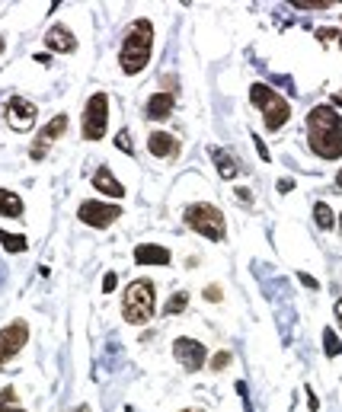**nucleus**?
Listing matches in <instances>:
<instances>
[{"label": "nucleus", "instance_id": "nucleus-14", "mask_svg": "<svg viewBox=\"0 0 342 412\" xmlns=\"http://www.w3.org/2000/svg\"><path fill=\"white\" fill-rule=\"evenodd\" d=\"M170 112H173V93H154V96L147 99V106H144V116L150 118V122H163V118H170Z\"/></svg>", "mask_w": 342, "mask_h": 412}, {"label": "nucleus", "instance_id": "nucleus-27", "mask_svg": "<svg viewBox=\"0 0 342 412\" xmlns=\"http://www.w3.org/2000/svg\"><path fill=\"white\" fill-rule=\"evenodd\" d=\"M221 297H224V294H221V288H217V285H208V288H205V301H215V304H217Z\"/></svg>", "mask_w": 342, "mask_h": 412}, {"label": "nucleus", "instance_id": "nucleus-5", "mask_svg": "<svg viewBox=\"0 0 342 412\" xmlns=\"http://www.w3.org/2000/svg\"><path fill=\"white\" fill-rule=\"evenodd\" d=\"M183 217H186V224H189V227H192L199 237H205V240H215V243H221V240L227 237V221H224V215H221V208L208 205V201L189 205Z\"/></svg>", "mask_w": 342, "mask_h": 412}, {"label": "nucleus", "instance_id": "nucleus-15", "mask_svg": "<svg viewBox=\"0 0 342 412\" xmlns=\"http://www.w3.org/2000/svg\"><path fill=\"white\" fill-rule=\"evenodd\" d=\"M134 262L138 265H167L170 249L157 247V243H141V247H134Z\"/></svg>", "mask_w": 342, "mask_h": 412}, {"label": "nucleus", "instance_id": "nucleus-13", "mask_svg": "<svg viewBox=\"0 0 342 412\" xmlns=\"http://www.w3.org/2000/svg\"><path fill=\"white\" fill-rule=\"evenodd\" d=\"M45 45H48L51 51H61V55H71V51H77V39L71 35V29H67V26H51L48 33H45Z\"/></svg>", "mask_w": 342, "mask_h": 412}, {"label": "nucleus", "instance_id": "nucleus-25", "mask_svg": "<svg viewBox=\"0 0 342 412\" xmlns=\"http://www.w3.org/2000/svg\"><path fill=\"white\" fill-rule=\"evenodd\" d=\"M116 285H118V275L116 272H106V278H102V291H106V294H112V291H116Z\"/></svg>", "mask_w": 342, "mask_h": 412}, {"label": "nucleus", "instance_id": "nucleus-6", "mask_svg": "<svg viewBox=\"0 0 342 412\" xmlns=\"http://www.w3.org/2000/svg\"><path fill=\"white\" fill-rule=\"evenodd\" d=\"M109 125V96L106 93H93L84 106V118H80V132L87 141H100L106 134Z\"/></svg>", "mask_w": 342, "mask_h": 412}, {"label": "nucleus", "instance_id": "nucleus-2", "mask_svg": "<svg viewBox=\"0 0 342 412\" xmlns=\"http://www.w3.org/2000/svg\"><path fill=\"white\" fill-rule=\"evenodd\" d=\"M150 45H154V23H150V19L132 23L125 42H122V51H118V67H122L128 77L141 74L150 61Z\"/></svg>", "mask_w": 342, "mask_h": 412}, {"label": "nucleus", "instance_id": "nucleus-9", "mask_svg": "<svg viewBox=\"0 0 342 412\" xmlns=\"http://www.w3.org/2000/svg\"><path fill=\"white\" fill-rule=\"evenodd\" d=\"M67 132V116L61 112V116H55L45 128H39V134H35L33 147H29V157L33 160H45V154H48V147L55 144V141L61 138V134Z\"/></svg>", "mask_w": 342, "mask_h": 412}, {"label": "nucleus", "instance_id": "nucleus-29", "mask_svg": "<svg viewBox=\"0 0 342 412\" xmlns=\"http://www.w3.org/2000/svg\"><path fill=\"white\" fill-rule=\"evenodd\" d=\"M253 144H256L259 157H262V160H269V147H266V144H262V141H259V134H253Z\"/></svg>", "mask_w": 342, "mask_h": 412}, {"label": "nucleus", "instance_id": "nucleus-12", "mask_svg": "<svg viewBox=\"0 0 342 412\" xmlns=\"http://www.w3.org/2000/svg\"><path fill=\"white\" fill-rule=\"evenodd\" d=\"M147 150L160 160H176L179 157V138H176V134H167V132H154L147 138Z\"/></svg>", "mask_w": 342, "mask_h": 412}, {"label": "nucleus", "instance_id": "nucleus-21", "mask_svg": "<svg viewBox=\"0 0 342 412\" xmlns=\"http://www.w3.org/2000/svg\"><path fill=\"white\" fill-rule=\"evenodd\" d=\"M323 352H326V358H339L342 355V342L333 330H323Z\"/></svg>", "mask_w": 342, "mask_h": 412}, {"label": "nucleus", "instance_id": "nucleus-38", "mask_svg": "<svg viewBox=\"0 0 342 412\" xmlns=\"http://www.w3.org/2000/svg\"><path fill=\"white\" fill-rule=\"evenodd\" d=\"M339 45H342V33H339Z\"/></svg>", "mask_w": 342, "mask_h": 412}, {"label": "nucleus", "instance_id": "nucleus-32", "mask_svg": "<svg viewBox=\"0 0 342 412\" xmlns=\"http://www.w3.org/2000/svg\"><path fill=\"white\" fill-rule=\"evenodd\" d=\"M0 412H26V409H19V406H7V403H0Z\"/></svg>", "mask_w": 342, "mask_h": 412}, {"label": "nucleus", "instance_id": "nucleus-3", "mask_svg": "<svg viewBox=\"0 0 342 412\" xmlns=\"http://www.w3.org/2000/svg\"><path fill=\"white\" fill-rule=\"evenodd\" d=\"M122 314L128 326H144L154 316V285L147 278H134L122 297Z\"/></svg>", "mask_w": 342, "mask_h": 412}, {"label": "nucleus", "instance_id": "nucleus-37", "mask_svg": "<svg viewBox=\"0 0 342 412\" xmlns=\"http://www.w3.org/2000/svg\"><path fill=\"white\" fill-rule=\"evenodd\" d=\"M0 51H3V39H0Z\"/></svg>", "mask_w": 342, "mask_h": 412}, {"label": "nucleus", "instance_id": "nucleus-36", "mask_svg": "<svg viewBox=\"0 0 342 412\" xmlns=\"http://www.w3.org/2000/svg\"><path fill=\"white\" fill-rule=\"evenodd\" d=\"M183 412H201V409H183Z\"/></svg>", "mask_w": 342, "mask_h": 412}, {"label": "nucleus", "instance_id": "nucleus-26", "mask_svg": "<svg viewBox=\"0 0 342 412\" xmlns=\"http://www.w3.org/2000/svg\"><path fill=\"white\" fill-rule=\"evenodd\" d=\"M0 403H7V406H17V393H13V387L0 390Z\"/></svg>", "mask_w": 342, "mask_h": 412}, {"label": "nucleus", "instance_id": "nucleus-4", "mask_svg": "<svg viewBox=\"0 0 342 412\" xmlns=\"http://www.w3.org/2000/svg\"><path fill=\"white\" fill-rule=\"evenodd\" d=\"M250 99H253V106L262 112L269 132H278V128L291 118V106H288V99H282L276 90H272V87H266V83H253V87H250Z\"/></svg>", "mask_w": 342, "mask_h": 412}, {"label": "nucleus", "instance_id": "nucleus-35", "mask_svg": "<svg viewBox=\"0 0 342 412\" xmlns=\"http://www.w3.org/2000/svg\"><path fill=\"white\" fill-rule=\"evenodd\" d=\"M74 412H90V406H77V409Z\"/></svg>", "mask_w": 342, "mask_h": 412}, {"label": "nucleus", "instance_id": "nucleus-23", "mask_svg": "<svg viewBox=\"0 0 342 412\" xmlns=\"http://www.w3.org/2000/svg\"><path fill=\"white\" fill-rule=\"evenodd\" d=\"M339 0H291V7L298 10H326V7H336Z\"/></svg>", "mask_w": 342, "mask_h": 412}, {"label": "nucleus", "instance_id": "nucleus-7", "mask_svg": "<svg viewBox=\"0 0 342 412\" xmlns=\"http://www.w3.org/2000/svg\"><path fill=\"white\" fill-rule=\"evenodd\" d=\"M26 339H29V326H26V320H13L10 326L0 330V368H3L13 355L23 352Z\"/></svg>", "mask_w": 342, "mask_h": 412}, {"label": "nucleus", "instance_id": "nucleus-20", "mask_svg": "<svg viewBox=\"0 0 342 412\" xmlns=\"http://www.w3.org/2000/svg\"><path fill=\"white\" fill-rule=\"evenodd\" d=\"M314 221H317L320 231H330L333 227V208L326 205V201H317L314 205Z\"/></svg>", "mask_w": 342, "mask_h": 412}, {"label": "nucleus", "instance_id": "nucleus-28", "mask_svg": "<svg viewBox=\"0 0 342 412\" xmlns=\"http://www.w3.org/2000/svg\"><path fill=\"white\" fill-rule=\"evenodd\" d=\"M118 147L125 150V154H134V147H132V141H128V132H122V134H118Z\"/></svg>", "mask_w": 342, "mask_h": 412}, {"label": "nucleus", "instance_id": "nucleus-22", "mask_svg": "<svg viewBox=\"0 0 342 412\" xmlns=\"http://www.w3.org/2000/svg\"><path fill=\"white\" fill-rule=\"evenodd\" d=\"M186 307H189V291H176L167 301V307H163V314H183Z\"/></svg>", "mask_w": 342, "mask_h": 412}, {"label": "nucleus", "instance_id": "nucleus-19", "mask_svg": "<svg viewBox=\"0 0 342 412\" xmlns=\"http://www.w3.org/2000/svg\"><path fill=\"white\" fill-rule=\"evenodd\" d=\"M0 243H3V249H7V253H26V249H29V240H26L23 233L0 231Z\"/></svg>", "mask_w": 342, "mask_h": 412}, {"label": "nucleus", "instance_id": "nucleus-18", "mask_svg": "<svg viewBox=\"0 0 342 412\" xmlns=\"http://www.w3.org/2000/svg\"><path fill=\"white\" fill-rule=\"evenodd\" d=\"M211 157H215V163H217L221 179H234V176H237V163H234V157H231L227 150H215V147H211Z\"/></svg>", "mask_w": 342, "mask_h": 412}, {"label": "nucleus", "instance_id": "nucleus-30", "mask_svg": "<svg viewBox=\"0 0 342 412\" xmlns=\"http://www.w3.org/2000/svg\"><path fill=\"white\" fill-rule=\"evenodd\" d=\"M298 278H300V285H307V288H320L317 281L310 278V275H304V272H300V275H298Z\"/></svg>", "mask_w": 342, "mask_h": 412}, {"label": "nucleus", "instance_id": "nucleus-31", "mask_svg": "<svg viewBox=\"0 0 342 412\" xmlns=\"http://www.w3.org/2000/svg\"><path fill=\"white\" fill-rule=\"evenodd\" d=\"M291 189H294L291 179H278V192H291Z\"/></svg>", "mask_w": 342, "mask_h": 412}, {"label": "nucleus", "instance_id": "nucleus-11", "mask_svg": "<svg viewBox=\"0 0 342 412\" xmlns=\"http://www.w3.org/2000/svg\"><path fill=\"white\" fill-rule=\"evenodd\" d=\"M173 355H176V361L183 364L186 371L189 374H195L201 368V364H205V346H201V342H195V339H189V336H179L173 342Z\"/></svg>", "mask_w": 342, "mask_h": 412}, {"label": "nucleus", "instance_id": "nucleus-10", "mask_svg": "<svg viewBox=\"0 0 342 412\" xmlns=\"http://www.w3.org/2000/svg\"><path fill=\"white\" fill-rule=\"evenodd\" d=\"M118 215H122V208L112 205V201H84L80 205V211H77V217L84 224H90V227H109L112 221H118Z\"/></svg>", "mask_w": 342, "mask_h": 412}, {"label": "nucleus", "instance_id": "nucleus-33", "mask_svg": "<svg viewBox=\"0 0 342 412\" xmlns=\"http://www.w3.org/2000/svg\"><path fill=\"white\" fill-rule=\"evenodd\" d=\"M336 320L342 323V297H339V301H336Z\"/></svg>", "mask_w": 342, "mask_h": 412}, {"label": "nucleus", "instance_id": "nucleus-16", "mask_svg": "<svg viewBox=\"0 0 342 412\" xmlns=\"http://www.w3.org/2000/svg\"><path fill=\"white\" fill-rule=\"evenodd\" d=\"M93 186H96L102 195H112V198H122V195H125V186H122V182L112 176V170H109V166H100V170L93 173Z\"/></svg>", "mask_w": 342, "mask_h": 412}, {"label": "nucleus", "instance_id": "nucleus-1", "mask_svg": "<svg viewBox=\"0 0 342 412\" xmlns=\"http://www.w3.org/2000/svg\"><path fill=\"white\" fill-rule=\"evenodd\" d=\"M307 144L323 160L342 157V118L330 106H314L307 116Z\"/></svg>", "mask_w": 342, "mask_h": 412}, {"label": "nucleus", "instance_id": "nucleus-24", "mask_svg": "<svg viewBox=\"0 0 342 412\" xmlns=\"http://www.w3.org/2000/svg\"><path fill=\"white\" fill-rule=\"evenodd\" d=\"M231 361H234V355H231V352H217L215 358H211L208 368H211V371H224V368H227Z\"/></svg>", "mask_w": 342, "mask_h": 412}, {"label": "nucleus", "instance_id": "nucleus-34", "mask_svg": "<svg viewBox=\"0 0 342 412\" xmlns=\"http://www.w3.org/2000/svg\"><path fill=\"white\" fill-rule=\"evenodd\" d=\"M336 186H339V189H342V170H339V173H336Z\"/></svg>", "mask_w": 342, "mask_h": 412}, {"label": "nucleus", "instance_id": "nucleus-8", "mask_svg": "<svg viewBox=\"0 0 342 412\" xmlns=\"http://www.w3.org/2000/svg\"><path fill=\"white\" fill-rule=\"evenodd\" d=\"M7 122L10 128H17V132H29L35 125V116H39V109H35L33 99H26V96H10L7 99Z\"/></svg>", "mask_w": 342, "mask_h": 412}, {"label": "nucleus", "instance_id": "nucleus-17", "mask_svg": "<svg viewBox=\"0 0 342 412\" xmlns=\"http://www.w3.org/2000/svg\"><path fill=\"white\" fill-rule=\"evenodd\" d=\"M0 217H23V198L10 189H0Z\"/></svg>", "mask_w": 342, "mask_h": 412}]
</instances>
